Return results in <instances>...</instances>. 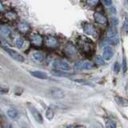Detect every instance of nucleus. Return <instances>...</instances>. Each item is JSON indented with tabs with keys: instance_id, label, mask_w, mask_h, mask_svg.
Segmentation results:
<instances>
[{
	"instance_id": "4be33fe9",
	"label": "nucleus",
	"mask_w": 128,
	"mask_h": 128,
	"mask_svg": "<svg viewBox=\"0 0 128 128\" xmlns=\"http://www.w3.org/2000/svg\"><path fill=\"white\" fill-rule=\"evenodd\" d=\"M5 17L9 20H15L17 18V14H16V13H14V12L9 11V12H7V13H6Z\"/></svg>"
},
{
	"instance_id": "a878e982",
	"label": "nucleus",
	"mask_w": 128,
	"mask_h": 128,
	"mask_svg": "<svg viewBox=\"0 0 128 128\" xmlns=\"http://www.w3.org/2000/svg\"><path fill=\"white\" fill-rule=\"evenodd\" d=\"M122 70H123V73H126V72L127 71L128 66H127V62H126V57H123L122 62Z\"/></svg>"
},
{
	"instance_id": "6e6552de",
	"label": "nucleus",
	"mask_w": 128,
	"mask_h": 128,
	"mask_svg": "<svg viewBox=\"0 0 128 128\" xmlns=\"http://www.w3.org/2000/svg\"><path fill=\"white\" fill-rule=\"evenodd\" d=\"M50 94L55 99H62L65 97V92L58 87H52L50 90Z\"/></svg>"
},
{
	"instance_id": "b1692460",
	"label": "nucleus",
	"mask_w": 128,
	"mask_h": 128,
	"mask_svg": "<svg viewBox=\"0 0 128 128\" xmlns=\"http://www.w3.org/2000/svg\"><path fill=\"white\" fill-rule=\"evenodd\" d=\"M94 61H95L96 64H98V65H99V66H102L104 64V59L102 58V56H100V55L96 56Z\"/></svg>"
},
{
	"instance_id": "393cba45",
	"label": "nucleus",
	"mask_w": 128,
	"mask_h": 128,
	"mask_svg": "<svg viewBox=\"0 0 128 128\" xmlns=\"http://www.w3.org/2000/svg\"><path fill=\"white\" fill-rule=\"evenodd\" d=\"M106 128H116V124L112 120H107L106 122Z\"/></svg>"
},
{
	"instance_id": "c9c22d12",
	"label": "nucleus",
	"mask_w": 128,
	"mask_h": 128,
	"mask_svg": "<svg viewBox=\"0 0 128 128\" xmlns=\"http://www.w3.org/2000/svg\"><path fill=\"white\" fill-rule=\"evenodd\" d=\"M22 128H25V127H22Z\"/></svg>"
},
{
	"instance_id": "4468645a",
	"label": "nucleus",
	"mask_w": 128,
	"mask_h": 128,
	"mask_svg": "<svg viewBox=\"0 0 128 128\" xmlns=\"http://www.w3.org/2000/svg\"><path fill=\"white\" fill-rule=\"evenodd\" d=\"M118 42H119V37L118 34L108 35V38H107L108 44H110L111 46H117Z\"/></svg>"
},
{
	"instance_id": "2eb2a0df",
	"label": "nucleus",
	"mask_w": 128,
	"mask_h": 128,
	"mask_svg": "<svg viewBox=\"0 0 128 128\" xmlns=\"http://www.w3.org/2000/svg\"><path fill=\"white\" fill-rule=\"evenodd\" d=\"M30 74L36 78H39V79H47L48 78V75L45 73V72H42L40 70H32L30 72Z\"/></svg>"
},
{
	"instance_id": "9b49d317",
	"label": "nucleus",
	"mask_w": 128,
	"mask_h": 128,
	"mask_svg": "<svg viewBox=\"0 0 128 128\" xmlns=\"http://www.w3.org/2000/svg\"><path fill=\"white\" fill-rule=\"evenodd\" d=\"M94 18L95 22L101 26H106L107 24V19L102 14L99 13V12H95L94 14Z\"/></svg>"
},
{
	"instance_id": "a211bd4d",
	"label": "nucleus",
	"mask_w": 128,
	"mask_h": 128,
	"mask_svg": "<svg viewBox=\"0 0 128 128\" xmlns=\"http://www.w3.org/2000/svg\"><path fill=\"white\" fill-rule=\"evenodd\" d=\"M0 32H2V34L6 36V37H9L11 34V31L9 29V27H7L6 26H0Z\"/></svg>"
},
{
	"instance_id": "6ab92c4d",
	"label": "nucleus",
	"mask_w": 128,
	"mask_h": 128,
	"mask_svg": "<svg viewBox=\"0 0 128 128\" xmlns=\"http://www.w3.org/2000/svg\"><path fill=\"white\" fill-rule=\"evenodd\" d=\"M52 74L55 76H58V77H69L70 75H71V74L67 73V72H64V71H59V70H56V71H53Z\"/></svg>"
},
{
	"instance_id": "20e7f679",
	"label": "nucleus",
	"mask_w": 128,
	"mask_h": 128,
	"mask_svg": "<svg viewBox=\"0 0 128 128\" xmlns=\"http://www.w3.org/2000/svg\"><path fill=\"white\" fill-rule=\"evenodd\" d=\"M27 106H28V110H29L30 113L31 114L32 117L34 118V119L35 120V121L39 124L43 123L42 115L41 114V113H40L37 109H36L35 106H34L32 104H28Z\"/></svg>"
},
{
	"instance_id": "f03ea898",
	"label": "nucleus",
	"mask_w": 128,
	"mask_h": 128,
	"mask_svg": "<svg viewBox=\"0 0 128 128\" xmlns=\"http://www.w3.org/2000/svg\"><path fill=\"white\" fill-rule=\"evenodd\" d=\"M53 67L59 71L67 72L70 70V66L66 61L62 59H56L53 62Z\"/></svg>"
},
{
	"instance_id": "dca6fc26",
	"label": "nucleus",
	"mask_w": 128,
	"mask_h": 128,
	"mask_svg": "<svg viewBox=\"0 0 128 128\" xmlns=\"http://www.w3.org/2000/svg\"><path fill=\"white\" fill-rule=\"evenodd\" d=\"M32 58H33L35 62H41L44 60V54L42 52H34V53L32 54Z\"/></svg>"
},
{
	"instance_id": "2f4dec72",
	"label": "nucleus",
	"mask_w": 128,
	"mask_h": 128,
	"mask_svg": "<svg viewBox=\"0 0 128 128\" xmlns=\"http://www.w3.org/2000/svg\"><path fill=\"white\" fill-rule=\"evenodd\" d=\"M87 3L89 4L90 6H93L96 5V4L98 3V2H97V1H88V2H87Z\"/></svg>"
},
{
	"instance_id": "f257e3e1",
	"label": "nucleus",
	"mask_w": 128,
	"mask_h": 128,
	"mask_svg": "<svg viewBox=\"0 0 128 128\" xmlns=\"http://www.w3.org/2000/svg\"><path fill=\"white\" fill-rule=\"evenodd\" d=\"M77 45L79 50L82 53L87 55H90L94 53V43L90 38L86 36L81 35L77 38Z\"/></svg>"
},
{
	"instance_id": "423d86ee",
	"label": "nucleus",
	"mask_w": 128,
	"mask_h": 128,
	"mask_svg": "<svg viewBox=\"0 0 128 128\" xmlns=\"http://www.w3.org/2000/svg\"><path fill=\"white\" fill-rule=\"evenodd\" d=\"M82 30L84 31V33L86 34L87 35L92 36V37H96L98 34V32L96 28L90 23L85 22L82 25Z\"/></svg>"
},
{
	"instance_id": "f704fd0d",
	"label": "nucleus",
	"mask_w": 128,
	"mask_h": 128,
	"mask_svg": "<svg viewBox=\"0 0 128 128\" xmlns=\"http://www.w3.org/2000/svg\"><path fill=\"white\" fill-rule=\"evenodd\" d=\"M2 9H3V6L2 5V3L0 2V10H2Z\"/></svg>"
},
{
	"instance_id": "1a4fd4ad",
	"label": "nucleus",
	"mask_w": 128,
	"mask_h": 128,
	"mask_svg": "<svg viewBox=\"0 0 128 128\" xmlns=\"http://www.w3.org/2000/svg\"><path fill=\"white\" fill-rule=\"evenodd\" d=\"M114 55V50L110 46H106L103 48V52H102V58L106 61H109L112 58Z\"/></svg>"
},
{
	"instance_id": "f3484780",
	"label": "nucleus",
	"mask_w": 128,
	"mask_h": 128,
	"mask_svg": "<svg viewBox=\"0 0 128 128\" xmlns=\"http://www.w3.org/2000/svg\"><path fill=\"white\" fill-rule=\"evenodd\" d=\"M7 115L12 119H16L18 117V113L15 109L11 108V109H9L7 110Z\"/></svg>"
},
{
	"instance_id": "aec40b11",
	"label": "nucleus",
	"mask_w": 128,
	"mask_h": 128,
	"mask_svg": "<svg viewBox=\"0 0 128 128\" xmlns=\"http://www.w3.org/2000/svg\"><path fill=\"white\" fill-rule=\"evenodd\" d=\"M54 110L51 109V108H48L46 111V117L48 120H52L54 118Z\"/></svg>"
},
{
	"instance_id": "7c9ffc66",
	"label": "nucleus",
	"mask_w": 128,
	"mask_h": 128,
	"mask_svg": "<svg viewBox=\"0 0 128 128\" xmlns=\"http://www.w3.org/2000/svg\"><path fill=\"white\" fill-rule=\"evenodd\" d=\"M102 2H103L104 5H106V6H110V5L112 4V2L110 1V0H104Z\"/></svg>"
},
{
	"instance_id": "c85d7f7f",
	"label": "nucleus",
	"mask_w": 128,
	"mask_h": 128,
	"mask_svg": "<svg viewBox=\"0 0 128 128\" xmlns=\"http://www.w3.org/2000/svg\"><path fill=\"white\" fill-rule=\"evenodd\" d=\"M120 69H121V66H120V64L118 62H115L114 64V70L115 73H118Z\"/></svg>"
},
{
	"instance_id": "0eeeda50",
	"label": "nucleus",
	"mask_w": 128,
	"mask_h": 128,
	"mask_svg": "<svg viewBox=\"0 0 128 128\" xmlns=\"http://www.w3.org/2000/svg\"><path fill=\"white\" fill-rule=\"evenodd\" d=\"M64 52H65V54L67 56H69V57H71V58L77 56L78 53L77 48H76V46L73 45L72 43L66 44V46L64 48Z\"/></svg>"
},
{
	"instance_id": "72a5a7b5",
	"label": "nucleus",
	"mask_w": 128,
	"mask_h": 128,
	"mask_svg": "<svg viewBox=\"0 0 128 128\" xmlns=\"http://www.w3.org/2000/svg\"><path fill=\"white\" fill-rule=\"evenodd\" d=\"M73 128H86L84 126H82V125H78V126H73Z\"/></svg>"
},
{
	"instance_id": "cd10ccee",
	"label": "nucleus",
	"mask_w": 128,
	"mask_h": 128,
	"mask_svg": "<svg viewBox=\"0 0 128 128\" xmlns=\"http://www.w3.org/2000/svg\"><path fill=\"white\" fill-rule=\"evenodd\" d=\"M122 30H123V32H125L126 34H128V21H127V20H125L124 22H123Z\"/></svg>"
},
{
	"instance_id": "ddd939ff",
	"label": "nucleus",
	"mask_w": 128,
	"mask_h": 128,
	"mask_svg": "<svg viewBox=\"0 0 128 128\" xmlns=\"http://www.w3.org/2000/svg\"><path fill=\"white\" fill-rule=\"evenodd\" d=\"M18 30L19 32H21L22 34H26L29 33L30 30V26L28 23L25 22H20L18 23Z\"/></svg>"
},
{
	"instance_id": "7ed1b4c3",
	"label": "nucleus",
	"mask_w": 128,
	"mask_h": 128,
	"mask_svg": "<svg viewBox=\"0 0 128 128\" xmlns=\"http://www.w3.org/2000/svg\"><path fill=\"white\" fill-rule=\"evenodd\" d=\"M93 68V63L88 60H80L74 63V69L76 70H90Z\"/></svg>"
},
{
	"instance_id": "39448f33",
	"label": "nucleus",
	"mask_w": 128,
	"mask_h": 128,
	"mask_svg": "<svg viewBox=\"0 0 128 128\" xmlns=\"http://www.w3.org/2000/svg\"><path fill=\"white\" fill-rule=\"evenodd\" d=\"M3 49L6 53L9 54L11 58H13L14 60L20 62H23L25 61V58H24L23 55H22L20 53H18V51L14 50V49H11L10 47H6V46H3Z\"/></svg>"
},
{
	"instance_id": "473e14b6",
	"label": "nucleus",
	"mask_w": 128,
	"mask_h": 128,
	"mask_svg": "<svg viewBox=\"0 0 128 128\" xmlns=\"http://www.w3.org/2000/svg\"><path fill=\"white\" fill-rule=\"evenodd\" d=\"M3 42H5V40H4V39H2L1 37H0V46H2V44H3Z\"/></svg>"
},
{
	"instance_id": "bb28decb",
	"label": "nucleus",
	"mask_w": 128,
	"mask_h": 128,
	"mask_svg": "<svg viewBox=\"0 0 128 128\" xmlns=\"http://www.w3.org/2000/svg\"><path fill=\"white\" fill-rule=\"evenodd\" d=\"M110 23H111L112 26L115 27L116 26H118V19L117 18H115V17L111 18H110Z\"/></svg>"
},
{
	"instance_id": "412c9836",
	"label": "nucleus",
	"mask_w": 128,
	"mask_h": 128,
	"mask_svg": "<svg viewBox=\"0 0 128 128\" xmlns=\"http://www.w3.org/2000/svg\"><path fill=\"white\" fill-rule=\"evenodd\" d=\"M116 100V102H117V103L118 104V105L120 106H127L128 105V101H126V100L125 98H120V97H116L114 98Z\"/></svg>"
},
{
	"instance_id": "f8f14e48",
	"label": "nucleus",
	"mask_w": 128,
	"mask_h": 128,
	"mask_svg": "<svg viewBox=\"0 0 128 128\" xmlns=\"http://www.w3.org/2000/svg\"><path fill=\"white\" fill-rule=\"evenodd\" d=\"M45 44L46 46L50 48H54L56 46H58V41L57 38L54 37V36H47L45 38Z\"/></svg>"
},
{
	"instance_id": "c756f323",
	"label": "nucleus",
	"mask_w": 128,
	"mask_h": 128,
	"mask_svg": "<svg viewBox=\"0 0 128 128\" xmlns=\"http://www.w3.org/2000/svg\"><path fill=\"white\" fill-rule=\"evenodd\" d=\"M8 91H9V90H8V88L6 87H4V86H0V94H6L8 93Z\"/></svg>"
},
{
	"instance_id": "5701e85b",
	"label": "nucleus",
	"mask_w": 128,
	"mask_h": 128,
	"mask_svg": "<svg viewBox=\"0 0 128 128\" xmlns=\"http://www.w3.org/2000/svg\"><path fill=\"white\" fill-rule=\"evenodd\" d=\"M24 45V39L22 38H18L15 40V46L17 48H22Z\"/></svg>"
},
{
	"instance_id": "9d476101",
	"label": "nucleus",
	"mask_w": 128,
	"mask_h": 128,
	"mask_svg": "<svg viewBox=\"0 0 128 128\" xmlns=\"http://www.w3.org/2000/svg\"><path fill=\"white\" fill-rule=\"evenodd\" d=\"M30 42L34 46H41L43 42L42 36L41 34H39L38 33H35V34H31Z\"/></svg>"
}]
</instances>
